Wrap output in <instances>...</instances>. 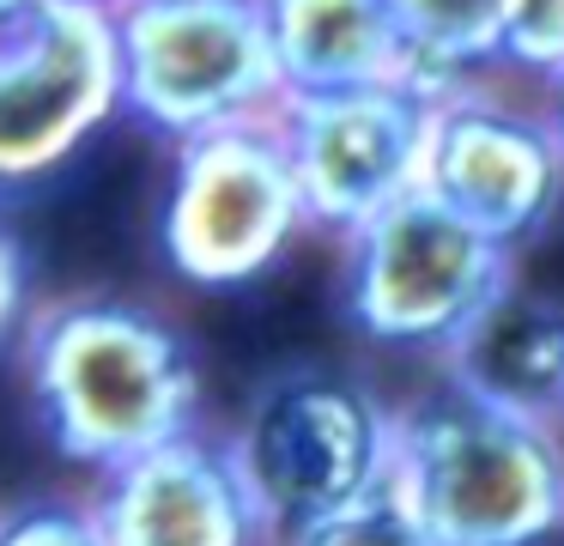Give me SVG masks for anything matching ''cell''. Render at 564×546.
<instances>
[{
    "label": "cell",
    "instance_id": "1",
    "mask_svg": "<svg viewBox=\"0 0 564 546\" xmlns=\"http://www.w3.org/2000/svg\"><path fill=\"white\" fill-rule=\"evenodd\" d=\"M25 383L50 443L116 473L195 437L200 376L183 334L140 303H62L25 328Z\"/></svg>",
    "mask_w": 564,
    "mask_h": 546
},
{
    "label": "cell",
    "instance_id": "2",
    "mask_svg": "<svg viewBox=\"0 0 564 546\" xmlns=\"http://www.w3.org/2000/svg\"><path fill=\"white\" fill-rule=\"evenodd\" d=\"M394 480L437 546H540L564 534V443L552 419L443 383L401 413Z\"/></svg>",
    "mask_w": 564,
    "mask_h": 546
},
{
    "label": "cell",
    "instance_id": "3",
    "mask_svg": "<svg viewBox=\"0 0 564 546\" xmlns=\"http://www.w3.org/2000/svg\"><path fill=\"white\" fill-rule=\"evenodd\" d=\"M122 116L176 146L285 116L268 0H116Z\"/></svg>",
    "mask_w": 564,
    "mask_h": 546
},
{
    "label": "cell",
    "instance_id": "4",
    "mask_svg": "<svg viewBox=\"0 0 564 546\" xmlns=\"http://www.w3.org/2000/svg\"><path fill=\"white\" fill-rule=\"evenodd\" d=\"M394 443L401 413L382 407L358 376L322 364L280 371L256 395L243 431L231 437L268 534L280 540L377 492L394 473Z\"/></svg>",
    "mask_w": 564,
    "mask_h": 546
},
{
    "label": "cell",
    "instance_id": "5",
    "mask_svg": "<svg viewBox=\"0 0 564 546\" xmlns=\"http://www.w3.org/2000/svg\"><path fill=\"white\" fill-rule=\"evenodd\" d=\"M510 291V243L413 189L352 237L346 310L370 340L449 352Z\"/></svg>",
    "mask_w": 564,
    "mask_h": 546
},
{
    "label": "cell",
    "instance_id": "6",
    "mask_svg": "<svg viewBox=\"0 0 564 546\" xmlns=\"http://www.w3.org/2000/svg\"><path fill=\"white\" fill-rule=\"evenodd\" d=\"M122 109L110 7L13 0L0 7V189L50 176Z\"/></svg>",
    "mask_w": 564,
    "mask_h": 546
},
{
    "label": "cell",
    "instance_id": "7",
    "mask_svg": "<svg viewBox=\"0 0 564 546\" xmlns=\"http://www.w3.org/2000/svg\"><path fill=\"white\" fill-rule=\"evenodd\" d=\"M310 225L280 121L219 128L176 146V176L164 194V261L195 286H243Z\"/></svg>",
    "mask_w": 564,
    "mask_h": 546
},
{
    "label": "cell",
    "instance_id": "8",
    "mask_svg": "<svg viewBox=\"0 0 564 546\" xmlns=\"http://www.w3.org/2000/svg\"><path fill=\"white\" fill-rule=\"evenodd\" d=\"M437 104L406 85H370L340 97H297L285 104L280 133L304 189L310 225L358 231L413 189H425V158Z\"/></svg>",
    "mask_w": 564,
    "mask_h": 546
},
{
    "label": "cell",
    "instance_id": "9",
    "mask_svg": "<svg viewBox=\"0 0 564 546\" xmlns=\"http://www.w3.org/2000/svg\"><path fill=\"white\" fill-rule=\"evenodd\" d=\"M425 189L486 237L522 243L546 225L564 194V133L552 121L516 116L486 97H443L431 128Z\"/></svg>",
    "mask_w": 564,
    "mask_h": 546
},
{
    "label": "cell",
    "instance_id": "10",
    "mask_svg": "<svg viewBox=\"0 0 564 546\" xmlns=\"http://www.w3.org/2000/svg\"><path fill=\"white\" fill-rule=\"evenodd\" d=\"M91 510L110 546H261L268 516L237 468L231 437H176L104 473Z\"/></svg>",
    "mask_w": 564,
    "mask_h": 546
},
{
    "label": "cell",
    "instance_id": "11",
    "mask_svg": "<svg viewBox=\"0 0 564 546\" xmlns=\"http://www.w3.org/2000/svg\"><path fill=\"white\" fill-rule=\"evenodd\" d=\"M268 24L292 104L370 92V85L419 92L413 49H406L389 0H268Z\"/></svg>",
    "mask_w": 564,
    "mask_h": 546
},
{
    "label": "cell",
    "instance_id": "12",
    "mask_svg": "<svg viewBox=\"0 0 564 546\" xmlns=\"http://www.w3.org/2000/svg\"><path fill=\"white\" fill-rule=\"evenodd\" d=\"M449 383L534 419L564 413V310L510 286L449 346Z\"/></svg>",
    "mask_w": 564,
    "mask_h": 546
},
{
    "label": "cell",
    "instance_id": "13",
    "mask_svg": "<svg viewBox=\"0 0 564 546\" xmlns=\"http://www.w3.org/2000/svg\"><path fill=\"white\" fill-rule=\"evenodd\" d=\"M401 36L413 49L419 92L431 104H443L449 79L474 61H503V36H510L516 0H389Z\"/></svg>",
    "mask_w": 564,
    "mask_h": 546
},
{
    "label": "cell",
    "instance_id": "14",
    "mask_svg": "<svg viewBox=\"0 0 564 546\" xmlns=\"http://www.w3.org/2000/svg\"><path fill=\"white\" fill-rule=\"evenodd\" d=\"M285 546H437V534H431L425 516L413 510L406 485L389 473L377 492H365L358 504H346V510H334V516L297 528Z\"/></svg>",
    "mask_w": 564,
    "mask_h": 546
},
{
    "label": "cell",
    "instance_id": "15",
    "mask_svg": "<svg viewBox=\"0 0 564 546\" xmlns=\"http://www.w3.org/2000/svg\"><path fill=\"white\" fill-rule=\"evenodd\" d=\"M0 546H110V534L91 504L37 497V504H19L0 516Z\"/></svg>",
    "mask_w": 564,
    "mask_h": 546
},
{
    "label": "cell",
    "instance_id": "16",
    "mask_svg": "<svg viewBox=\"0 0 564 546\" xmlns=\"http://www.w3.org/2000/svg\"><path fill=\"white\" fill-rule=\"evenodd\" d=\"M503 61L528 73H564V0H516L510 36H503Z\"/></svg>",
    "mask_w": 564,
    "mask_h": 546
},
{
    "label": "cell",
    "instance_id": "17",
    "mask_svg": "<svg viewBox=\"0 0 564 546\" xmlns=\"http://www.w3.org/2000/svg\"><path fill=\"white\" fill-rule=\"evenodd\" d=\"M25 322V249L13 231H0V340Z\"/></svg>",
    "mask_w": 564,
    "mask_h": 546
},
{
    "label": "cell",
    "instance_id": "18",
    "mask_svg": "<svg viewBox=\"0 0 564 546\" xmlns=\"http://www.w3.org/2000/svg\"><path fill=\"white\" fill-rule=\"evenodd\" d=\"M552 128L564 133V73H558V79H552Z\"/></svg>",
    "mask_w": 564,
    "mask_h": 546
},
{
    "label": "cell",
    "instance_id": "19",
    "mask_svg": "<svg viewBox=\"0 0 564 546\" xmlns=\"http://www.w3.org/2000/svg\"><path fill=\"white\" fill-rule=\"evenodd\" d=\"M86 7H116V0H86Z\"/></svg>",
    "mask_w": 564,
    "mask_h": 546
},
{
    "label": "cell",
    "instance_id": "20",
    "mask_svg": "<svg viewBox=\"0 0 564 546\" xmlns=\"http://www.w3.org/2000/svg\"><path fill=\"white\" fill-rule=\"evenodd\" d=\"M0 7H13V0H0Z\"/></svg>",
    "mask_w": 564,
    "mask_h": 546
}]
</instances>
